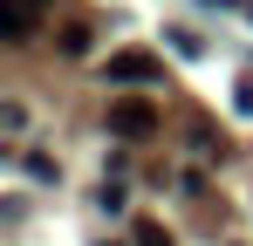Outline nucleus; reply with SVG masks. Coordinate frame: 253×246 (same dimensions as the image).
Wrapping results in <instances>:
<instances>
[{"mask_svg": "<svg viewBox=\"0 0 253 246\" xmlns=\"http://www.w3.org/2000/svg\"><path fill=\"white\" fill-rule=\"evenodd\" d=\"M110 130L130 137V144L158 137V103H144V96H117V103H110Z\"/></svg>", "mask_w": 253, "mask_h": 246, "instance_id": "obj_1", "label": "nucleus"}, {"mask_svg": "<svg viewBox=\"0 0 253 246\" xmlns=\"http://www.w3.org/2000/svg\"><path fill=\"white\" fill-rule=\"evenodd\" d=\"M103 76L110 82H165V62H158L151 48H117V55L103 62Z\"/></svg>", "mask_w": 253, "mask_h": 246, "instance_id": "obj_2", "label": "nucleus"}, {"mask_svg": "<svg viewBox=\"0 0 253 246\" xmlns=\"http://www.w3.org/2000/svg\"><path fill=\"white\" fill-rule=\"evenodd\" d=\"M42 28V0H0V35L7 41H28Z\"/></svg>", "mask_w": 253, "mask_h": 246, "instance_id": "obj_3", "label": "nucleus"}, {"mask_svg": "<svg viewBox=\"0 0 253 246\" xmlns=\"http://www.w3.org/2000/svg\"><path fill=\"white\" fill-rule=\"evenodd\" d=\"M137 246H171V240H165V226H158V219H137Z\"/></svg>", "mask_w": 253, "mask_h": 246, "instance_id": "obj_4", "label": "nucleus"}, {"mask_svg": "<svg viewBox=\"0 0 253 246\" xmlns=\"http://www.w3.org/2000/svg\"><path fill=\"white\" fill-rule=\"evenodd\" d=\"M233 110H240V117H253V82H240V89H233Z\"/></svg>", "mask_w": 253, "mask_h": 246, "instance_id": "obj_5", "label": "nucleus"}, {"mask_svg": "<svg viewBox=\"0 0 253 246\" xmlns=\"http://www.w3.org/2000/svg\"><path fill=\"white\" fill-rule=\"evenodd\" d=\"M247 14H253V0H247Z\"/></svg>", "mask_w": 253, "mask_h": 246, "instance_id": "obj_6", "label": "nucleus"}]
</instances>
